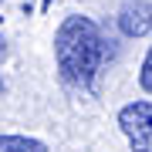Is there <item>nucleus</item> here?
<instances>
[{"label":"nucleus","mask_w":152,"mask_h":152,"mask_svg":"<svg viewBox=\"0 0 152 152\" xmlns=\"http://www.w3.org/2000/svg\"><path fill=\"white\" fill-rule=\"evenodd\" d=\"M54 58L58 71L68 85H91V78L102 68L105 41L91 17H68L54 34Z\"/></svg>","instance_id":"f257e3e1"},{"label":"nucleus","mask_w":152,"mask_h":152,"mask_svg":"<svg viewBox=\"0 0 152 152\" xmlns=\"http://www.w3.org/2000/svg\"><path fill=\"white\" fill-rule=\"evenodd\" d=\"M118 125L132 152H152V102H129L118 112Z\"/></svg>","instance_id":"f03ea898"},{"label":"nucleus","mask_w":152,"mask_h":152,"mask_svg":"<svg viewBox=\"0 0 152 152\" xmlns=\"http://www.w3.org/2000/svg\"><path fill=\"white\" fill-rule=\"evenodd\" d=\"M118 31L125 37H145V34H152V4L129 0L118 10Z\"/></svg>","instance_id":"7ed1b4c3"},{"label":"nucleus","mask_w":152,"mask_h":152,"mask_svg":"<svg viewBox=\"0 0 152 152\" xmlns=\"http://www.w3.org/2000/svg\"><path fill=\"white\" fill-rule=\"evenodd\" d=\"M0 152H48V145L27 135H0Z\"/></svg>","instance_id":"20e7f679"},{"label":"nucleus","mask_w":152,"mask_h":152,"mask_svg":"<svg viewBox=\"0 0 152 152\" xmlns=\"http://www.w3.org/2000/svg\"><path fill=\"white\" fill-rule=\"evenodd\" d=\"M139 85H142V88H145V91L152 95V48H149L145 61H142V71H139Z\"/></svg>","instance_id":"39448f33"},{"label":"nucleus","mask_w":152,"mask_h":152,"mask_svg":"<svg viewBox=\"0 0 152 152\" xmlns=\"http://www.w3.org/2000/svg\"><path fill=\"white\" fill-rule=\"evenodd\" d=\"M0 54H4V37H0Z\"/></svg>","instance_id":"423d86ee"}]
</instances>
